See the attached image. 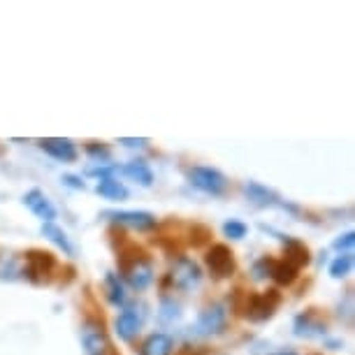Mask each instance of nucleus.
Instances as JSON below:
<instances>
[{"label":"nucleus","mask_w":355,"mask_h":355,"mask_svg":"<svg viewBox=\"0 0 355 355\" xmlns=\"http://www.w3.org/2000/svg\"><path fill=\"white\" fill-rule=\"evenodd\" d=\"M281 304V293L279 291H267V293H253L246 295L244 302V316L251 323H265L274 316L277 306Z\"/></svg>","instance_id":"f257e3e1"},{"label":"nucleus","mask_w":355,"mask_h":355,"mask_svg":"<svg viewBox=\"0 0 355 355\" xmlns=\"http://www.w3.org/2000/svg\"><path fill=\"white\" fill-rule=\"evenodd\" d=\"M170 281L174 288H179V291L191 293L202 284V270L198 267L196 260L182 256V258L174 260V265L170 270Z\"/></svg>","instance_id":"f03ea898"},{"label":"nucleus","mask_w":355,"mask_h":355,"mask_svg":"<svg viewBox=\"0 0 355 355\" xmlns=\"http://www.w3.org/2000/svg\"><path fill=\"white\" fill-rule=\"evenodd\" d=\"M189 182L196 186L198 191L207 193V196H223L227 189V179L214 167H191L189 170Z\"/></svg>","instance_id":"7ed1b4c3"},{"label":"nucleus","mask_w":355,"mask_h":355,"mask_svg":"<svg viewBox=\"0 0 355 355\" xmlns=\"http://www.w3.org/2000/svg\"><path fill=\"white\" fill-rule=\"evenodd\" d=\"M227 327V311L223 304H209L200 311L198 323H196V332L200 337H216V334H223Z\"/></svg>","instance_id":"20e7f679"},{"label":"nucleus","mask_w":355,"mask_h":355,"mask_svg":"<svg viewBox=\"0 0 355 355\" xmlns=\"http://www.w3.org/2000/svg\"><path fill=\"white\" fill-rule=\"evenodd\" d=\"M56 270V258L46 251H31L26 253V270L24 274L33 284H46Z\"/></svg>","instance_id":"39448f33"},{"label":"nucleus","mask_w":355,"mask_h":355,"mask_svg":"<svg viewBox=\"0 0 355 355\" xmlns=\"http://www.w3.org/2000/svg\"><path fill=\"white\" fill-rule=\"evenodd\" d=\"M205 263L216 279H227L234 272V256L225 244H214L205 256Z\"/></svg>","instance_id":"423d86ee"},{"label":"nucleus","mask_w":355,"mask_h":355,"mask_svg":"<svg viewBox=\"0 0 355 355\" xmlns=\"http://www.w3.org/2000/svg\"><path fill=\"white\" fill-rule=\"evenodd\" d=\"M123 277L130 284V288H135V291H146L149 284L153 281V265H151V260L146 258V256H139L135 263H130L128 267H125Z\"/></svg>","instance_id":"0eeeda50"},{"label":"nucleus","mask_w":355,"mask_h":355,"mask_svg":"<svg viewBox=\"0 0 355 355\" xmlns=\"http://www.w3.org/2000/svg\"><path fill=\"white\" fill-rule=\"evenodd\" d=\"M82 344L89 351V355H98L110 348V339H107V332L103 323L98 320H86L82 325Z\"/></svg>","instance_id":"6e6552de"},{"label":"nucleus","mask_w":355,"mask_h":355,"mask_svg":"<svg viewBox=\"0 0 355 355\" xmlns=\"http://www.w3.org/2000/svg\"><path fill=\"white\" fill-rule=\"evenodd\" d=\"M105 218H110L112 223L128 225L135 230H151L156 227V216L149 211H105Z\"/></svg>","instance_id":"1a4fd4ad"},{"label":"nucleus","mask_w":355,"mask_h":355,"mask_svg":"<svg viewBox=\"0 0 355 355\" xmlns=\"http://www.w3.org/2000/svg\"><path fill=\"white\" fill-rule=\"evenodd\" d=\"M40 146H42L44 153H49V156L56 158V160H63V163H72V160H77V144L68 137L40 139Z\"/></svg>","instance_id":"9d476101"},{"label":"nucleus","mask_w":355,"mask_h":355,"mask_svg":"<svg viewBox=\"0 0 355 355\" xmlns=\"http://www.w3.org/2000/svg\"><path fill=\"white\" fill-rule=\"evenodd\" d=\"M24 205L28 207V209L35 214L37 218H42L44 223H51L53 218H56V209H53V205L49 202V198L44 196L42 191L33 189L24 196Z\"/></svg>","instance_id":"9b49d317"},{"label":"nucleus","mask_w":355,"mask_h":355,"mask_svg":"<svg viewBox=\"0 0 355 355\" xmlns=\"http://www.w3.org/2000/svg\"><path fill=\"white\" fill-rule=\"evenodd\" d=\"M327 325L320 320L313 311H304L295 318V334L304 339H313V337H325Z\"/></svg>","instance_id":"f8f14e48"},{"label":"nucleus","mask_w":355,"mask_h":355,"mask_svg":"<svg viewBox=\"0 0 355 355\" xmlns=\"http://www.w3.org/2000/svg\"><path fill=\"white\" fill-rule=\"evenodd\" d=\"M114 327H116L119 339L132 341V339L137 337L139 327H142V318L137 316L135 309H125L123 313H119L116 320H114Z\"/></svg>","instance_id":"ddd939ff"},{"label":"nucleus","mask_w":355,"mask_h":355,"mask_svg":"<svg viewBox=\"0 0 355 355\" xmlns=\"http://www.w3.org/2000/svg\"><path fill=\"white\" fill-rule=\"evenodd\" d=\"M174 351V341L170 334L165 332H153L144 339L139 355H172Z\"/></svg>","instance_id":"4468645a"},{"label":"nucleus","mask_w":355,"mask_h":355,"mask_svg":"<svg viewBox=\"0 0 355 355\" xmlns=\"http://www.w3.org/2000/svg\"><path fill=\"white\" fill-rule=\"evenodd\" d=\"M244 193L249 196V200L258 207H274L279 205V196L274 191H270L267 186L258 184V182H246L244 184Z\"/></svg>","instance_id":"2eb2a0df"},{"label":"nucleus","mask_w":355,"mask_h":355,"mask_svg":"<svg viewBox=\"0 0 355 355\" xmlns=\"http://www.w3.org/2000/svg\"><path fill=\"white\" fill-rule=\"evenodd\" d=\"M284 239V244H286V263L288 265H293L295 270H300V267H306L309 265V249L302 244V242H297V239H288V237H281Z\"/></svg>","instance_id":"dca6fc26"},{"label":"nucleus","mask_w":355,"mask_h":355,"mask_svg":"<svg viewBox=\"0 0 355 355\" xmlns=\"http://www.w3.org/2000/svg\"><path fill=\"white\" fill-rule=\"evenodd\" d=\"M125 177H130L132 182H137L139 186H151L153 184V172L144 160H130L128 165L121 167Z\"/></svg>","instance_id":"f3484780"},{"label":"nucleus","mask_w":355,"mask_h":355,"mask_svg":"<svg viewBox=\"0 0 355 355\" xmlns=\"http://www.w3.org/2000/svg\"><path fill=\"white\" fill-rule=\"evenodd\" d=\"M96 191H98V196H103L107 200H119V202L128 198V189H125L121 182H116L114 177L100 179L98 186H96Z\"/></svg>","instance_id":"a211bd4d"},{"label":"nucleus","mask_w":355,"mask_h":355,"mask_svg":"<svg viewBox=\"0 0 355 355\" xmlns=\"http://www.w3.org/2000/svg\"><path fill=\"white\" fill-rule=\"evenodd\" d=\"M42 234H44L46 239H49V242L56 244L58 249H63L65 256H72V253H75V249H72V244H70V239H68V234H65L58 225L42 223Z\"/></svg>","instance_id":"6ab92c4d"},{"label":"nucleus","mask_w":355,"mask_h":355,"mask_svg":"<svg viewBox=\"0 0 355 355\" xmlns=\"http://www.w3.org/2000/svg\"><path fill=\"white\" fill-rule=\"evenodd\" d=\"M105 291H107V300H110L112 304H123L125 302V291L121 286V281H119V277L114 272H107L105 277Z\"/></svg>","instance_id":"aec40b11"},{"label":"nucleus","mask_w":355,"mask_h":355,"mask_svg":"<svg viewBox=\"0 0 355 355\" xmlns=\"http://www.w3.org/2000/svg\"><path fill=\"white\" fill-rule=\"evenodd\" d=\"M270 277L277 281L279 286H291L293 281L297 279V270H295L293 265H288L286 260H281V263H277V260H274Z\"/></svg>","instance_id":"412c9836"},{"label":"nucleus","mask_w":355,"mask_h":355,"mask_svg":"<svg viewBox=\"0 0 355 355\" xmlns=\"http://www.w3.org/2000/svg\"><path fill=\"white\" fill-rule=\"evenodd\" d=\"M351 270H353V256H351V253H341V256L334 258L332 265H330V274L334 279L346 277V274H351Z\"/></svg>","instance_id":"4be33fe9"},{"label":"nucleus","mask_w":355,"mask_h":355,"mask_svg":"<svg viewBox=\"0 0 355 355\" xmlns=\"http://www.w3.org/2000/svg\"><path fill=\"white\" fill-rule=\"evenodd\" d=\"M246 232H249V227L242 220H227V223H223V234L230 239H242L246 237Z\"/></svg>","instance_id":"5701e85b"},{"label":"nucleus","mask_w":355,"mask_h":355,"mask_svg":"<svg viewBox=\"0 0 355 355\" xmlns=\"http://www.w3.org/2000/svg\"><path fill=\"white\" fill-rule=\"evenodd\" d=\"M272 265H274V260H272V258H260L258 263L253 265V277H256V279H265V277H270Z\"/></svg>","instance_id":"b1692460"},{"label":"nucleus","mask_w":355,"mask_h":355,"mask_svg":"<svg viewBox=\"0 0 355 355\" xmlns=\"http://www.w3.org/2000/svg\"><path fill=\"white\" fill-rule=\"evenodd\" d=\"M179 316H182V311H179V304L172 302V300H165V302H163V311H160V318L174 320V318H179Z\"/></svg>","instance_id":"393cba45"},{"label":"nucleus","mask_w":355,"mask_h":355,"mask_svg":"<svg viewBox=\"0 0 355 355\" xmlns=\"http://www.w3.org/2000/svg\"><path fill=\"white\" fill-rule=\"evenodd\" d=\"M353 244H355V234L353 232H346V234H339L337 239H334V249H339V251H346V249H353Z\"/></svg>","instance_id":"a878e982"},{"label":"nucleus","mask_w":355,"mask_h":355,"mask_svg":"<svg viewBox=\"0 0 355 355\" xmlns=\"http://www.w3.org/2000/svg\"><path fill=\"white\" fill-rule=\"evenodd\" d=\"M86 151H89L91 156H103V158H110V149H107V146H103V144L98 146V142H91L89 146H86Z\"/></svg>","instance_id":"bb28decb"},{"label":"nucleus","mask_w":355,"mask_h":355,"mask_svg":"<svg viewBox=\"0 0 355 355\" xmlns=\"http://www.w3.org/2000/svg\"><path fill=\"white\" fill-rule=\"evenodd\" d=\"M177 355H209V351H207V348H193V346H184L182 351H179Z\"/></svg>","instance_id":"cd10ccee"},{"label":"nucleus","mask_w":355,"mask_h":355,"mask_svg":"<svg viewBox=\"0 0 355 355\" xmlns=\"http://www.w3.org/2000/svg\"><path fill=\"white\" fill-rule=\"evenodd\" d=\"M63 182L68 184V186H72V189H84V182H79V179H77V177H72V174H65Z\"/></svg>","instance_id":"c85d7f7f"},{"label":"nucleus","mask_w":355,"mask_h":355,"mask_svg":"<svg viewBox=\"0 0 355 355\" xmlns=\"http://www.w3.org/2000/svg\"><path fill=\"white\" fill-rule=\"evenodd\" d=\"M121 144H125V146H146V144H149V139H128V137H123L121 139Z\"/></svg>","instance_id":"c756f323"},{"label":"nucleus","mask_w":355,"mask_h":355,"mask_svg":"<svg viewBox=\"0 0 355 355\" xmlns=\"http://www.w3.org/2000/svg\"><path fill=\"white\" fill-rule=\"evenodd\" d=\"M98 355H116V351H112V348H107V351H103V353H98Z\"/></svg>","instance_id":"7c9ffc66"},{"label":"nucleus","mask_w":355,"mask_h":355,"mask_svg":"<svg viewBox=\"0 0 355 355\" xmlns=\"http://www.w3.org/2000/svg\"><path fill=\"white\" fill-rule=\"evenodd\" d=\"M274 355H297L295 351H281V353H274Z\"/></svg>","instance_id":"2f4dec72"}]
</instances>
